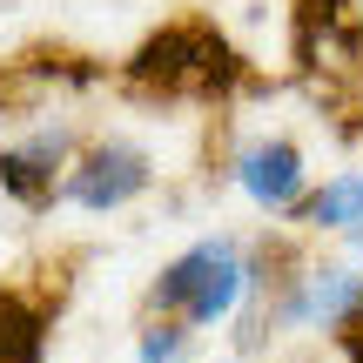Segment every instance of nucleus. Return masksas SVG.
<instances>
[{
	"instance_id": "1",
	"label": "nucleus",
	"mask_w": 363,
	"mask_h": 363,
	"mask_svg": "<svg viewBox=\"0 0 363 363\" xmlns=\"http://www.w3.org/2000/svg\"><path fill=\"white\" fill-rule=\"evenodd\" d=\"M128 74L142 81V88H162V94H222L242 74V61H235V48L208 21H175V27H162V34L142 40Z\"/></svg>"
},
{
	"instance_id": "2",
	"label": "nucleus",
	"mask_w": 363,
	"mask_h": 363,
	"mask_svg": "<svg viewBox=\"0 0 363 363\" xmlns=\"http://www.w3.org/2000/svg\"><path fill=\"white\" fill-rule=\"evenodd\" d=\"M242 289H249L242 249H235L229 235H216V242H195L189 256H175L169 269H162L155 303H162V310H182L189 323H222Z\"/></svg>"
},
{
	"instance_id": "3",
	"label": "nucleus",
	"mask_w": 363,
	"mask_h": 363,
	"mask_svg": "<svg viewBox=\"0 0 363 363\" xmlns=\"http://www.w3.org/2000/svg\"><path fill=\"white\" fill-rule=\"evenodd\" d=\"M148 175H155V169H148L142 148L108 142V148H94V155L74 169V182H67V202H81V208H121L128 195L148 189Z\"/></svg>"
},
{
	"instance_id": "4",
	"label": "nucleus",
	"mask_w": 363,
	"mask_h": 363,
	"mask_svg": "<svg viewBox=\"0 0 363 363\" xmlns=\"http://www.w3.org/2000/svg\"><path fill=\"white\" fill-rule=\"evenodd\" d=\"M235 175H242L249 202H262V208H296L303 202V155H296V142H262V148H249Z\"/></svg>"
},
{
	"instance_id": "5",
	"label": "nucleus",
	"mask_w": 363,
	"mask_h": 363,
	"mask_svg": "<svg viewBox=\"0 0 363 363\" xmlns=\"http://www.w3.org/2000/svg\"><path fill=\"white\" fill-rule=\"evenodd\" d=\"M357 310H363V276H350V269H316V276H303V289H296V323L337 330L343 316H357Z\"/></svg>"
},
{
	"instance_id": "6",
	"label": "nucleus",
	"mask_w": 363,
	"mask_h": 363,
	"mask_svg": "<svg viewBox=\"0 0 363 363\" xmlns=\"http://www.w3.org/2000/svg\"><path fill=\"white\" fill-rule=\"evenodd\" d=\"M61 148H67V135L54 128V135H40L34 148H13V155H0V189H13L27 208H40L54 195V162H61Z\"/></svg>"
},
{
	"instance_id": "7",
	"label": "nucleus",
	"mask_w": 363,
	"mask_h": 363,
	"mask_svg": "<svg viewBox=\"0 0 363 363\" xmlns=\"http://www.w3.org/2000/svg\"><path fill=\"white\" fill-rule=\"evenodd\" d=\"M296 222H310V229H357L363 222V169L323 182L310 202H296Z\"/></svg>"
},
{
	"instance_id": "8",
	"label": "nucleus",
	"mask_w": 363,
	"mask_h": 363,
	"mask_svg": "<svg viewBox=\"0 0 363 363\" xmlns=\"http://www.w3.org/2000/svg\"><path fill=\"white\" fill-rule=\"evenodd\" d=\"M40 350H48L40 316L27 310L21 296H7V289H0V363H40Z\"/></svg>"
},
{
	"instance_id": "9",
	"label": "nucleus",
	"mask_w": 363,
	"mask_h": 363,
	"mask_svg": "<svg viewBox=\"0 0 363 363\" xmlns=\"http://www.w3.org/2000/svg\"><path fill=\"white\" fill-rule=\"evenodd\" d=\"M182 350V330H148L142 337V363H169Z\"/></svg>"
},
{
	"instance_id": "10",
	"label": "nucleus",
	"mask_w": 363,
	"mask_h": 363,
	"mask_svg": "<svg viewBox=\"0 0 363 363\" xmlns=\"http://www.w3.org/2000/svg\"><path fill=\"white\" fill-rule=\"evenodd\" d=\"M337 343H343V357H350V363H363V310L337 323Z\"/></svg>"
},
{
	"instance_id": "11",
	"label": "nucleus",
	"mask_w": 363,
	"mask_h": 363,
	"mask_svg": "<svg viewBox=\"0 0 363 363\" xmlns=\"http://www.w3.org/2000/svg\"><path fill=\"white\" fill-rule=\"evenodd\" d=\"M350 242H357V256H363V222H357V229H350Z\"/></svg>"
}]
</instances>
